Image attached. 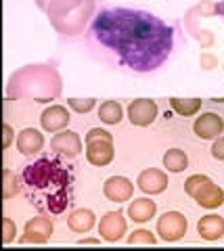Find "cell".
Returning a JSON list of instances; mask_svg holds the SVG:
<instances>
[{
    "label": "cell",
    "instance_id": "12",
    "mask_svg": "<svg viewBox=\"0 0 224 251\" xmlns=\"http://www.w3.org/2000/svg\"><path fill=\"white\" fill-rule=\"evenodd\" d=\"M103 195L107 197V201H111V203H126L132 199L134 184H132V180L126 176H111L105 180Z\"/></svg>",
    "mask_w": 224,
    "mask_h": 251
},
{
    "label": "cell",
    "instance_id": "30",
    "mask_svg": "<svg viewBox=\"0 0 224 251\" xmlns=\"http://www.w3.org/2000/svg\"><path fill=\"white\" fill-rule=\"evenodd\" d=\"M210 153H212L214 159L224 161V134L212 140V149H210Z\"/></svg>",
    "mask_w": 224,
    "mask_h": 251
},
{
    "label": "cell",
    "instance_id": "9",
    "mask_svg": "<svg viewBox=\"0 0 224 251\" xmlns=\"http://www.w3.org/2000/svg\"><path fill=\"white\" fill-rule=\"evenodd\" d=\"M52 230H55V226H52V220L46 218V216H34L29 218L25 226H23V234L19 243H34V245H44V243H49L50 237H52Z\"/></svg>",
    "mask_w": 224,
    "mask_h": 251
},
{
    "label": "cell",
    "instance_id": "16",
    "mask_svg": "<svg viewBox=\"0 0 224 251\" xmlns=\"http://www.w3.org/2000/svg\"><path fill=\"white\" fill-rule=\"evenodd\" d=\"M50 149L65 157H78L82 153V138L74 130H61L50 138Z\"/></svg>",
    "mask_w": 224,
    "mask_h": 251
},
{
    "label": "cell",
    "instance_id": "22",
    "mask_svg": "<svg viewBox=\"0 0 224 251\" xmlns=\"http://www.w3.org/2000/svg\"><path fill=\"white\" fill-rule=\"evenodd\" d=\"M99 120L107 126H118L124 120V107L120 105V100H103L97 109Z\"/></svg>",
    "mask_w": 224,
    "mask_h": 251
},
{
    "label": "cell",
    "instance_id": "7",
    "mask_svg": "<svg viewBox=\"0 0 224 251\" xmlns=\"http://www.w3.org/2000/svg\"><path fill=\"white\" fill-rule=\"evenodd\" d=\"M187 230H189V222L180 211H164V214L157 218L155 232H157L159 241H164V243L180 241L184 234H187Z\"/></svg>",
    "mask_w": 224,
    "mask_h": 251
},
{
    "label": "cell",
    "instance_id": "10",
    "mask_svg": "<svg viewBox=\"0 0 224 251\" xmlns=\"http://www.w3.org/2000/svg\"><path fill=\"white\" fill-rule=\"evenodd\" d=\"M128 113V120L132 126H138V128H147V126H151L153 122L157 120V103L153 99H136L132 103L128 105L126 109Z\"/></svg>",
    "mask_w": 224,
    "mask_h": 251
},
{
    "label": "cell",
    "instance_id": "17",
    "mask_svg": "<svg viewBox=\"0 0 224 251\" xmlns=\"http://www.w3.org/2000/svg\"><path fill=\"white\" fill-rule=\"evenodd\" d=\"M197 232L203 241H220L224 239V218L222 214H205L199 218Z\"/></svg>",
    "mask_w": 224,
    "mask_h": 251
},
{
    "label": "cell",
    "instance_id": "20",
    "mask_svg": "<svg viewBox=\"0 0 224 251\" xmlns=\"http://www.w3.org/2000/svg\"><path fill=\"white\" fill-rule=\"evenodd\" d=\"M67 226L74 232H78V234H86L97 226V216H95V211L86 209V207L74 209L72 214H69V218H67Z\"/></svg>",
    "mask_w": 224,
    "mask_h": 251
},
{
    "label": "cell",
    "instance_id": "24",
    "mask_svg": "<svg viewBox=\"0 0 224 251\" xmlns=\"http://www.w3.org/2000/svg\"><path fill=\"white\" fill-rule=\"evenodd\" d=\"M21 191V178L9 168L2 170V199H13Z\"/></svg>",
    "mask_w": 224,
    "mask_h": 251
},
{
    "label": "cell",
    "instance_id": "27",
    "mask_svg": "<svg viewBox=\"0 0 224 251\" xmlns=\"http://www.w3.org/2000/svg\"><path fill=\"white\" fill-rule=\"evenodd\" d=\"M15 239H17V224L11 218H2V243L11 245Z\"/></svg>",
    "mask_w": 224,
    "mask_h": 251
},
{
    "label": "cell",
    "instance_id": "19",
    "mask_svg": "<svg viewBox=\"0 0 224 251\" xmlns=\"http://www.w3.org/2000/svg\"><path fill=\"white\" fill-rule=\"evenodd\" d=\"M155 214H157V203L151 201L149 197H138V199H134L128 205V209H126V216L132 220V222H136V224L149 222L151 218H155Z\"/></svg>",
    "mask_w": 224,
    "mask_h": 251
},
{
    "label": "cell",
    "instance_id": "8",
    "mask_svg": "<svg viewBox=\"0 0 224 251\" xmlns=\"http://www.w3.org/2000/svg\"><path fill=\"white\" fill-rule=\"evenodd\" d=\"M193 134L201 140H214L224 134V113L222 111H203L197 113L193 122Z\"/></svg>",
    "mask_w": 224,
    "mask_h": 251
},
{
    "label": "cell",
    "instance_id": "34",
    "mask_svg": "<svg viewBox=\"0 0 224 251\" xmlns=\"http://www.w3.org/2000/svg\"><path fill=\"white\" fill-rule=\"evenodd\" d=\"M46 4H49V0H36V6L40 11H46Z\"/></svg>",
    "mask_w": 224,
    "mask_h": 251
},
{
    "label": "cell",
    "instance_id": "11",
    "mask_svg": "<svg viewBox=\"0 0 224 251\" xmlns=\"http://www.w3.org/2000/svg\"><path fill=\"white\" fill-rule=\"evenodd\" d=\"M128 230V222H126V216L122 211H107V214L101 218L99 222V234L101 239L107 243H118L124 239V234Z\"/></svg>",
    "mask_w": 224,
    "mask_h": 251
},
{
    "label": "cell",
    "instance_id": "6",
    "mask_svg": "<svg viewBox=\"0 0 224 251\" xmlns=\"http://www.w3.org/2000/svg\"><path fill=\"white\" fill-rule=\"evenodd\" d=\"M184 193L203 209H218L224 205V188L205 174L189 176L184 180Z\"/></svg>",
    "mask_w": 224,
    "mask_h": 251
},
{
    "label": "cell",
    "instance_id": "26",
    "mask_svg": "<svg viewBox=\"0 0 224 251\" xmlns=\"http://www.w3.org/2000/svg\"><path fill=\"white\" fill-rule=\"evenodd\" d=\"M67 107L75 113H90L97 107V99H67Z\"/></svg>",
    "mask_w": 224,
    "mask_h": 251
},
{
    "label": "cell",
    "instance_id": "35",
    "mask_svg": "<svg viewBox=\"0 0 224 251\" xmlns=\"http://www.w3.org/2000/svg\"><path fill=\"white\" fill-rule=\"evenodd\" d=\"M220 214H222V218H224V205H222V211H220Z\"/></svg>",
    "mask_w": 224,
    "mask_h": 251
},
{
    "label": "cell",
    "instance_id": "14",
    "mask_svg": "<svg viewBox=\"0 0 224 251\" xmlns=\"http://www.w3.org/2000/svg\"><path fill=\"white\" fill-rule=\"evenodd\" d=\"M136 186L145 195H161L168 188V174L157 168H147L136 178Z\"/></svg>",
    "mask_w": 224,
    "mask_h": 251
},
{
    "label": "cell",
    "instance_id": "3",
    "mask_svg": "<svg viewBox=\"0 0 224 251\" xmlns=\"http://www.w3.org/2000/svg\"><path fill=\"white\" fill-rule=\"evenodd\" d=\"M63 92V77L52 63H29L17 67L6 82V99L9 100H34V103H50Z\"/></svg>",
    "mask_w": 224,
    "mask_h": 251
},
{
    "label": "cell",
    "instance_id": "18",
    "mask_svg": "<svg viewBox=\"0 0 224 251\" xmlns=\"http://www.w3.org/2000/svg\"><path fill=\"white\" fill-rule=\"evenodd\" d=\"M44 149V134L36 128H23L17 134V151L21 155H38Z\"/></svg>",
    "mask_w": 224,
    "mask_h": 251
},
{
    "label": "cell",
    "instance_id": "1",
    "mask_svg": "<svg viewBox=\"0 0 224 251\" xmlns=\"http://www.w3.org/2000/svg\"><path fill=\"white\" fill-rule=\"evenodd\" d=\"M92 38L130 72L151 74L170 59L174 31L157 15L141 9H105L92 19Z\"/></svg>",
    "mask_w": 224,
    "mask_h": 251
},
{
    "label": "cell",
    "instance_id": "29",
    "mask_svg": "<svg viewBox=\"0 0 224 251\" xmlns=\"http://www.w3.org/2000/svg\"><path fill=\"white\" fill-rule=\"evenodd\" d=\"M97 138L113 140V134H111V132H107V130H103V128H90L86 132V136H84V143H90V140H97Z\"/></svg>",
    "mask_w": 224,
    "mask_h": 251
},
{
    "label": "cell",
    "instance_id": "23",
    "mask_svg": "<svg viewBox=\"0 0 224 251\" xmlns=\"http://www.w3.org/2000/svg\"><path fill=\"white\" fill-rule=\"evenodd\" d=\"M203 103H205V100H201V99H180V97H172V99H170V107H172L174 111L178 115H182V117L197 115L203 109Z\"/></svg>",
    "mask_w": 224,
    "mask_h": 251
},
{
    "label": "cell",
    "instance_id": "33",
    "mask_svg": "<svg viewBox=\"0 0 224 251\" xmlns=\"http://www.w3.org/2000/svg\"><path fill=\"white\" fill-rule=\"evenodd\" d=\"M216 17H224V0L216 2Z\"/></svg>",
    "mask_w": 224,
    "mask_h": 251
},
{
    "label": "cell",
    "instance_id": "36",
    "mask_svg": "<svg viewBox=\"0 0 224 251\" xmlns=\"http://www.w3.org/2000/svg\"><path fill=\"white\" fill-rule=\"evenodd\" d=\"M222 69H224V65H222Z\"/></svg>",
    "mask_w": 224,
    "mask_h": 251
},
{
    "label": "cell",
    "instance_id": "21",
    "mask_svg": "<svg viewBox=\"0 0 224 251\" xmlns=\"http://www.w3.org/2000/svg\"><path fill=\"white\" fill-rule=\"evenodd\" d=\"M161 163H164L166 172H170V174H180V172H184L189 168V155L184 153L182 149L174 147V149H168L164 153Z\"/></svg>",
    "mask_w": 224,
    "mask_h": 251
},
{
    "label": "cell",
    "instance_id": "25",
    "mask_svg": "<svg viewBox=\"0 0 224 251\" xmlns=\"http://www.w3.org/2000/svg\"><path fill=\"white\" fill-rule=\"evenodd\" d=\"M157 232H151L147 228H138L132 234H128V245H155L157 243Z\"/></svg>",
    "mask_w": 224,
    "mask_h": 251
},
{
    "label": "cell",
    "instance_id": "5",
    "mask_svg": "<svg viewBox=\"0 0 224 251\" xmlns=\"http://www.w3.org/2000/svg\"><path fill=\"white\" fill-rule=\"evenodd\" d=\"M210 17H216V2L214 0H199V2L193 4L182 17L184 29H187L189 36L205 50L212 49V46L216 44V34L212 29L201 25V21L210 19Z\"/></svg>",
    "mask_w": 224,
    "mask_h": 251
},
{
    "label": "cell",
    "instance_id": "32",
    "mask_svg": "<svg viewBox=\"0 0 224 251\" xmlns=\"http://www.w3.org/2000/svg\"><path fill=\"white\" fill-rule=\"evenodd\" d=\"M78 245H101V237L99 239H80Z\"/></svg>",
    "mask_w": 224,
    "mask_h": 251
},
{
    "label": "cell",
    "instance_id": "15",
    "mask_svg": "<svg viewBox=\"0 0 224 251\" xmlns=\"http://www.w3.org/2000/svg\"><path fill=\"white\" fill-rule=\"evenodd\" d=\"M69 120H72V115H69L67 107L63 105H50L46 107L42 115H40V126L44 132H50V134H57V132L65 130Z\"/></svg>",
    "mask_w": 224,
    "mask_h": 251
},
{
    "label": "cell",
    "instance_id": "13",
    "mask_svg": "<svg viewBox=\"0 0 224 251\" xmlns=\"http://www.w3.org/2000/svg\"><path fill=\"white\" fill-rule=\"evenodd\" d=\"M115 157V149H113V140H107V138H97V140H90L86 143V159L88 163L97 168H105L109 166Z\"/></svg>",
    "mask_w": 224,
    "mask_h": 251
},
{
    "label": "cell",
    "instance_id": "4",
    "mask_svg": "<svg viewBox=\"0 0 224 251\" xmlns=\"http://www.w3.org/2000/svg\"><path fill=\"white\" fill-rule=\"evenodd\" d=\"M97 0H49L46 19L61 36H78L95 17Z\"/></svg>",
    "mask_w": 224,
    "mask_h": 251
},
{
    "label": "cell",
    "instance_id": "28",
    "mask_svg": "<svg viewBox=\"0 0 224 251\" xmlns=\"http://www.w3.org/2000/svg\"><path fill=\"white\" fill-rule=\"evenodd\" d=\"M199 67H201V72H214V69H218V57H216L214 52H201V57H199Z\"/></svg>",
    "mask_w": 224,
    "mask_h": 251
},
{
    "label": "cell",
    "instance_id": "31",
    "mask_svg": "<svg viewBox=\"0 0 224 251\" xmlns=\"http://www.w3.org/2000/svg\"><path fill=\"white\" fill-rule=\"evenodd\" d=\"M13 140H17L13 126H11V124H4V126H2V149H4V151L13 145Z\"/></svg>",
    "mask_w": 224,
    "mask_h": 251
},
{
    "label": "cell",
    "instance_id": "2",
    "mask_svg": "<svg viewBox=\"0 0 224 251\" xmlns=\"http://www.w3.org/2000/svg\"><path fill=\"white\" fill-rule=\"evenodd\" d=\"M23 182L29 191V199L50 214L65 211L69 203V178L67 170L61 168L57 161L38 159L23 170Z\"/></svg>",
    "mask_w": 224,
    "mask_h": 251
}]
</instances>
